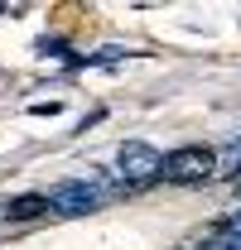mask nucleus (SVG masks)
Instances as JSON below:
<instances>
[{"label": "nucleus", "instance_id": "obj_6", "mask_svg": "<svg viewBox=\"0 0 241 250\" xmlns=\"http://www.w3.org/2000/svg\"><path fill=\"white\" fill-rule=\"evenodd\" d=\"M232 183H237V192H241V168H237V173H232Z\"/></svg>", "mask_w": 241, "mask_h": 250}, {"label": "nucleus", "instance_id": "obj_5", "mask_svg": "<svg viewBox=\"0 0 241 250\" xmlns=\"http://www.w3.org/2000/svg\"><path fill=\"white\" fill-rule=\"evenodd\" d=\"M39 53H48V58H68V48H63V39H44V43H39Z\"/></svg>", "mask_w": 241, "mask_h": 250}, {"label": "nucleus", "instance_id": "obj_1", "mask_svg": "<svg viewBox=\"0 0 241 250\" xmlns=\"http://www.w3.org/2000/svg\"><path fill=\"white\" fill-rule=\"evenodd\" d=\"M212 168H217V154H212L208 145H183V149H174V154H164V178L169 183H203V178H212Z\"/></svg>", "mask_w": 241, "mask_h": 250}, {"label": "nucleus", "instance_id": "obj_4", "mask_svg": "<svg viewBox=\"0 0 241 250\" xmlns=\"http://www.w3.org/2000/svg\"><path fill=\"white\" fill-rule=\"evenodd\" d=\"M39 212H48V197H44V192H24V197H15V202L5 207L10 221H34Z\"/></svg>", "mask_w": 241, "mask_h": 250}, {"label": "nucleus", "instance_id": "obj_7", "mask_svg": "<svg viewBox=\"0 0 241 250\" xmlns=\"http://www.w3.org/2000/svg\"><path fill=\"white\" fill-rule=\"evenodd\" d=\"M227 250H241V241H227Z\"/></svg>", "mask_w": 241, "mask_h": 250}, {"label": "nucleus", "instance_id": "obj_2", "mask_svg": "<svg viewBox=\"0 0 241 250\" xmlns=\"http://www.w3.org/2000/svg\"><path fill=\"white\" fill-rule=\"evenodd\" d=\"M116 168H120V183L135 188V183L159 178L164 159H159V149H154V145H145V140H125V145L116 149Z\"/></svg>", "mask_w": 241, "mask_h": 250}, {"label": "nucleus", "instance_id": "obj_3", "mask_svg": "<svg viewBox=\"0 0 241 250\" xmlns=\"http://www.w3.org/2000/svg\"><path fill=\"white\" fill-rule=\"evenodd\" d=\"M96 202H101V188H92V183H58L48 192V207H58L63 217H82Z\"/></svg>", "mask_w": 241, "mask_h": 250}]
</instances>
